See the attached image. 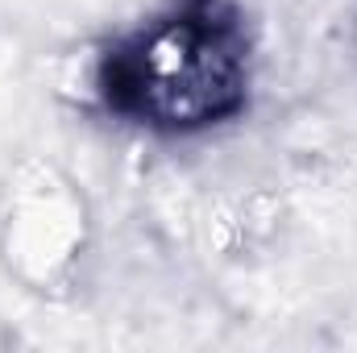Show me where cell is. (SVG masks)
<instances>
[{
    "label": "cell",
    "instance_id": "6da1fadb",
    "mask_svg": "<svg viewBox=\"0 0 357 353\" xmlns=\"http://www.w3.org/2000/svg\"><path fill=\"white\" fill-rule=\"evenodd\" d=\"M254 38L233 0H175L116 33L91 67L96 104L154 137H199L245 117Z\"/></svg>",
    "mask_w": 357,
    "mask_h": 353
}]
</instances>
